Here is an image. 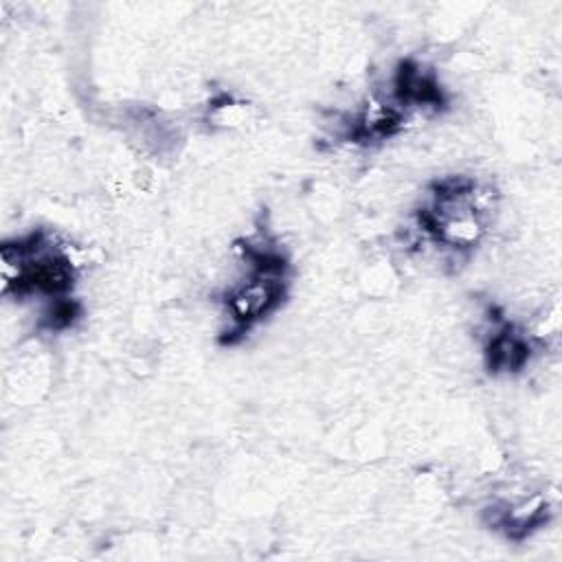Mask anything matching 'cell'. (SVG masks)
Instances as JSON below:
<instances>
[{"label": "cell", "mask_w": 562, "mask_h": 562, "mask_svg": "<svg viewBox=\"0 0 562 562\" xmlns=\"http://www.w3.org/2000/svg\"><path fill=\"white\" fill-rule=\"evenodd\" d=\"M283 290V272L255 270L252 277L237 285L226 299V307L233 321L231 334L246 331L252 323L272 312L281 303Z\"/></svg>", "instance_id": "6da1fadb"}, {"label": "cell", "mask_w": 562, "mask_h": 562, "mask_svg": "<svg viewBox=\"0 0 562 562\" xmlns=\"http://www.w3.org/2000/svg\"><path fill=\"white\" fill-rule=\"evenodd\" d=\"M529 358V345L509 327L492 336L487 345V364L494 371H516Z\"/></svg>", "instance_id": "7a4b0ae2"}]
</instances>
